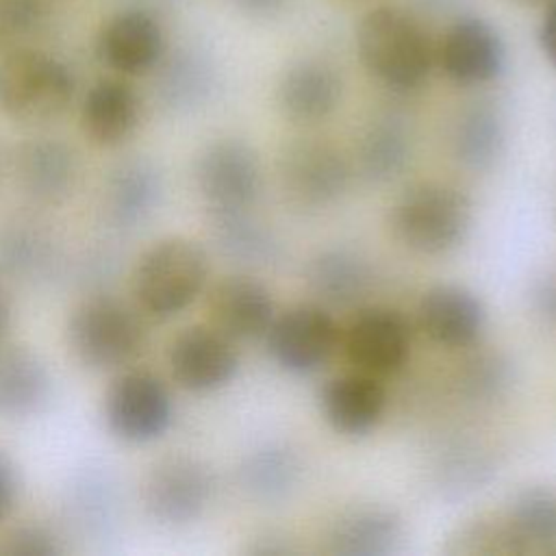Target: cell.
Returning <instances> with one entry per match:
<instances>
[{
	"label": "cell",
	"instance_id": "obj_2",
	"mask_svg": "<svg viewBox=\"0 0 556 556\" xmlns=\"http://www.w3.org/2000/svg\"><path fill=\"white\" fill-rule=\"evenodd\" d=\"M473 206L454 185L424 180L402 191L393 202L389 226L393 237L410 252L439 256L456 250L469 235Z\"/></svg>",
	"mask_w": 556,
	"mask_h": 556
},
{
	"label": "cell",
	"instance_id": "obj_19",
	"mask_svg": "<svg viewBox=\"0 0 556 556\" xmlns=\"http://www.w3.org/2000/svg\"><path fill=\"white\" fill-rule=\"evenodd\" d=\"M404 521L384 504H356L339 513L326 532L332 556H389L402 547Z\"/></svg>",
	"mask_w": 556,
	"mask_h": 556
},
{
	"label": "cell",
	"instance_id": "obj_33",
	"mask_svg": "<svg viewBox=\"0 0 556 556\" xmlns=\"http://www.w3.org/2000/svg\"><path fill=\"white\" fill-rule=\"evenodd\" d=\"M441 489L452 491H471L486 480L484 473L491 471V465L476 450H452V456L441 463ZM480 489V486H478Z\"/></svg>",
	"mask_w": 556,
	"mask_h": 556
},
{
	"label": "cell",
	"instance_id": "obj_10",
	"mask_svg": "<svg viewBox=\"0 0 556 556\" xmlns=\"http://www.w3.org/2000/svg\"><path fill=\"white\" fill-rule=\"evenodd\" d=\"M276 365L293 376L321 369L339 343V326L321 304H295L265 332Z\"/></svg>",
	"mask_w": 556,
	"mask_h": 556
},
{
	"label": "cell",
	"instance_id": "obj_27",
	"mask_svg": "<svg viewBox=\"0 0 556 556\" xmlns=\"http://www.w3.org/2000/svg\"><path fill=\"white\" fill-rule=\"evenodd\" d=\"M161 198V174L146 159L117 165L106 182V213L119 228H132L148 219Z\"/></svg>",
	"mask_w": 556,
	"mask_h": 556
},
{
	"label": "cell",
	"instance_id": "obj_3",
	"mask_svg": "<svg viewBox=\"0 0 556 556\" xmlns=\"http://www.w3.org/2000/svg\"><path fill=\"white\" fill-rule=\"evenodd\" d=\"M208 254L189 237H165L152 243L135 265L132 293L152 317L167 319L185 311L204 289Z\"/></svg>",
	"mask_w": 556,
	"mask_h": 556
},
{
	"label": "cell",
	"instance_id": "obj_29",
	"mask_svg": "<svg viewBox=\"0 0 556 556\" xmlns=\"http://www.w3.org/2000/svg\"><path fill=\"white\" fill-rule=\"evenodd\" d=\"M515 534L526 552L556 549V491L549 486H526L506 508Z\"/></svg>",
	"mask_w": 556,
	"mask_h": 556
},
{
	"label": "cell",
	"instance_id": "obj_35",
	"mask_svg": "<svg viewBox=\"0 0 556 556\" xmlns=\"http://www.w3.org/2000/svg\"><path fill=\"white\" fill-rule=\"evenodd\" d=\"M206 74L198 65H182L178 72H172L165 80V98L174 106H189L198 102L206 91Z\"/></svg>",
	"mask_w": 556,
	"mask_h": 556
},
{
	"label": "cell",
	"instance_id": "obj_8",
	"mask_svg": "<svg viewBox=\"0 0 556 556\" xmlns=\"http://www.w3.org/2000/svg\"><path fill=\"white\" fill-rule=\"evenodd\" d=\"M195 185L208 215L250 211L263 185L258 154L239 139L213 141L195 161Z\"/></svg>",
	"mask_w": 556,
	"mask_h": 556
},
{
	"label": "cell",
	"instance_id": "obj_42",
	"mask_svg": "<svg viewBox=\"0 0 556 556\" xmlns=\"http://www.w3.org/2000/svg\"><path fill=\"white\" fill-rule=\"evenodd\" d=\"M9 324H11V304H9L4 289L0 287V341L9 330Z\"/></svg>",
	"mask_w": 556,
	"mask_h": 556
},
{
	"label": "cell",
	"instance_id": "obj_41",
	"mask_svg": "<svg viewBox=\"0 0 556 556\" xmlns=\"http://www.w3.org/2000/svg\"><path fill=\"white\" fill-rule=\"evenodd\" d=\"M245 13L254 17H269L282 9L285 0H235Z\"/></svg>",
	"mask_w": 556,
	"mask_h": 556
},
{
	"label": "cell",
	"instance_id": "obj_36",
	"mask_svg": "<svg viewBox=\"0 0 556 556\" xmlns=\"http://www.w3.org/2000/svg\"><path fill=\"white\" fill-rule=\"evenodd\" d=\"M4 552L11 556H54L61 545L52 532L41 526H22L7 539Z\"/></svg>",
	"mask_w": 556,
	"mask_h": 556
},
{
	"label": "cell",
	"instance_id": "obj_16",
	"mask_svg": "<svg viewBox=\"0 0 556 556\" xmlns=\"http://www.w3.org/2000/svg\"><path fill=\"white\" fill-rule=\"evenodd\" d=\"M417 321L432 343L467 348L482 334L486 308L471 289L456 282H441L421 295Z\"/></svg>",
	"mask_w": 556,
	"mask_h": 556
},
{
	"label": "cell",
	"instance_id": "obj_25",
	"mask_svg": "<svg viewBox=\"0 0 556 556\" xmlns=\"http://www.w3.org/2000/svg\"><path fill=\"white\" fill-rule=\"evenodd\" d=\"M304 473L300 452L285 441H267L245 454L239 465V482L258 502H282L300 484Z\"/></svg>",
	"mask_w": 556,
	"mask_h": 556
},
{
	"label": "cell",
	"instance_id": "obj_18",
	"mask_svg": "<svg viewBox=\"0 0 556 556\" xmlns=\"http://www.w3.org/2000/svg\"><path fill=\"white\" fill-rule=\"evenodd\" d=\"M319 408L332 430L345 437H365L382 419L387 391L378 376L352 371L330 378L319 391Z\"/></svg>",
	"mask_w": 556,
	"mask_h": 556
},
{
	"label": "cell",
	"instance_id": "obj_40",
	"mask_svg": "<svg viewBox=\"0 0 556 556\" xmlns=\"http://www.w3.org/2000/svg\"><path fill=\"white\" fill-rule=\"evenodd\" d=\"M293 552L295 549L285 541V536H276V534L258 536L256 545L250 547V554H258V556H285Z\"/></svg>",
	"mask_w": 556,
	"mask_h": 556
},
{
	"label": "cell",
	"instance_id": "obj_13",
	"mask_svg": "<svg viewBox=\"0 0 556 556\" xmlns=\"http://www.w3.org/2000/svg\"><path fill=\"white\" fill-rule=\"evenodd\" d=\"M410 324L387 306L358 311L345 332V354L350 363L371 376H389L404 367L410 356Z\"/></svg>",
	"mask_w": 556,
	"mask_h": 556
},
{
	"label": "cell",
	"instance_id": "obj_31",
	"mask_svg": "<svg viewBox=\"0 0 556 556\" xmlns=\"http://www.w3.org/2000/svg\"><path fill=\"white\" fill-rule=\"evenodd\" d=\"M52 261V245L39 230L15 224L0 232V267L13 278L41 274Z\"/></svg>",
	"mask_w": 556,
	"mask_h": 556
},
{
	"label": "cell",
	"instance_id": "obj_17",
	"mask_svg": "<svg viewBox=\"0 0 556 556\" xmlns=\"http://www.w3.org/2000/svg\"><path fill=\"white\" fill-rule=\"evenodd\" d=\"M343 98V78L324 59L291 63L276 87L280 113L295 124H317L330 117Z\"/></svg>",
	"mask_w": 556,
	"mask_h": 556
},
{
	"label": "cell",
	"instance_id": "obj_14",
	"mask_svg": "<svg viewBox=\"0 0 556 556\" xmlns=\"http://www.w3.org/2000/svg\"><path fill=\"white\" fill-rule=\"evenodd\" d=\"M165 52L159 20L143 9H126L109 17L96 39L98 59L122 76L150 72Z\"/></svg>",
	"mask_w": 556,
	"mask_h": 556
},
{
	"label": "cell",
	"instance_id": "obj_34",
	"mask_svg": "<svg viewBox=\"0 0 556 556\" xmlns=\"http://www.w3.org/2000/svg\"><path fill=\"white\" fill-rule=\"evenodd\" d=\"M41 17L39 0H0V50L30 33Z\"/></svg>",
	"mask_w": 556,
	"mask_h": 556
},
{
	"label": "cell",
	"instance_id": "obj_24",
	"mask_svg": "<svg viewBox=\"0 0 556 556\" xmlns=\"http://www.w3.org/2000/svg\"><path fill=\"white\" fill-rule=\"evenodd\" d=\"M506 148V122L502 111L489 100L467 104L452 130V152L469 172H489L497 165Z\"/></svg>",
	"mask_w": 556,
	"mask_h": 556
},
{
	"label": "cell",
	"instance_id": "obj_26",
	"mask_svg": "<svg viewBox=\"0 0 556 556\" xmlns=\"http://www.w3.org/2000/svg\"><path fill=\"white\" fill-rule=\"evenodd\" d=\"M413 154V132L395 113L378 115L363 130L356 148V163L363 178L389 182L397 178Z\"/></svg>",
	"mask_w": 556,
	"mask_h": 556
},
{
	"label": "cell",
	"instance_id": "obj_7",
	"mask_svg": "<svg viewBox=\"0 0 556 556\" xmlns=\"http://www.w3.org/2000/svg\"><path fill=\"white\" fill-rule=\"evenodd\" d=\"M278 180L291 204L326 208L348 191L350 165L332 143L302 137L282 148Z\"/></svg>",
	"mask_w": 556,
	"mask_h": 556
},
{
	"label": "cell",
	"instance_id": "obj_12",
	"mask_svg": "<svg viewBox=\"0 0 556 556\" xmlns=\"http://www.w3.org/2000/svg\"><path fill=\"white\" fill-rule=\"evenodd\" d=\"M169 371L185 391H217L237 376L239 352L215 326H191L169 345Z\"/></svg>",
	"mask_w": 556,
	"mask_h": 556
},
{
	"label": "cell",
	"instance_id": "obj_4",
	"mask_svg": "<svg viewBox=\"0 0 556 556\" xmlns=\"http://www.w3.org/2000/svg\"><path fill=\"white\" fill-rule=\"evenodd\" d=\"M67 348L91 371L130 365L146 348V328L137 313L113 295L83 300L67 319Z\"/></svg>",
	"mask_w": 556,
	"mask_h": 556
},
{
	"label": "cell",
	"instance_id": "obj_23",
	"mask_svg": "<svg viewBox=\"0 0 556 556\" xmlns=\"http://www.w3.org/2000/svg\"><path fill=\"white\" fill-rule=\"evenodd\" d=\"M52 378L43 361L20 345H0V417L37 415L50 400Z\"/></svg>",
	"mask_w": 556,
	"mask_h": 556
},
{
	"label": "cell",
	"instance_id": "obj_20",
	"mask_svg": "<svg viewBox=\"0 0 556 556\" xmlns=\"http://www.w3.org/2000/svg\"><path fill=\"white\" fill-rule=\"evenodd\" d=\"M141 102L137 91L122 78L93 83L80 106V128L100 148L124 143L137 128Z\"/></svg>",
	"mask_w": 556,
	"mask_h": 556
},
{
	"label": "cell",
	"instance_id": "obj_9",
	"mask_svg": "<svg viewBox=\"0 0 556 556\" xmlns=\"http://www.w3.org/2000/svg\"><path fill=\"white\" fill-rule=\"evenodd\" d=\"M213 489L215 478L206 463L195 456L174 454L150 469L141 500L150 519L165 526H182L204 513Z\"/></svg>",
	"mask_w": 556,
	"mask_h": 556
},
{
	"label": "cell",
	"instance_id": "obj_11",
	"mask_svg": "<svg viewBox=\"0 0 556 556\" xmlns=\"http://www.w3.org/2000/svg\"><path fill=\"white\" fill-rule=\"evenodd\" d=\"M434 61L458 87L489 85L506 67V46L500 30L480 15L456 17L434 48Z\"/></svg>",
	"mask_w": 556,
	"mask_h": 556
},
{
	"label": "cell",
	"instance_id": "obj_30",
	"mask_svg": "<svg viewBox=\"0 0 556 556\" xmlns=\"http://www.w3.org/2000/svg\"><path fill=\"white\" fill-rule=\"evenodd\" d=\"M447 554L493 556V554H526L506 515H478L467 519L450 536Z\"/></svg>",
	"mask_w": 556,
	"mask_h": 556
},
{
	"label": "cell",
	"instance_id": "obj_39",
	"mask_svg": "<svg viewBox=\"0 0 556 556\" xmlns=\"http://www.w3.org/2000/svg\"><path fill=\"white\" fill-rule=\"evenodd\" d=\"M539 46L545 61L556 70V0L545 9L539 24Z\"/></svg>",
	"mask_w": 556,
	"mask_h": 556
},
{
	"label": "cell",
	"instance_id": "obj_37",
	"mask_svg": "<svg viewBox=\"0 0 556 556\" xmlns=\"http://www.w3.org/2000/svg\"><path fill=\"white\" fill-rule=\"evenodd\" d=\"M530 302L545 321L556 326V274H545L532 282Z\"/></svg>",
	"mask_w": 556,
	"mask_h": 556
},
{
	"label": "cell",
	"instance_id": "obj_5",
	"mask_svg": "<svg viewBox=\"0 0 556 556\" xmlns=\"http://www.w3.org/2000/svg\"><path fill=\"white\" fill-rule=\"evenodd\" d=\"M74 89L72 70L43 50L15 48L0 61V111L15 122L41 124L61 117Z\"/></svg>",
	"mask_w": 556,
	"mask_h": 556
},
{
	"label": "cell",
	"instance_id": "obj_6",
	"mask_svg": "<svg viewBox=\"0 0 556 556\" xmlns=\"http://www.w3.org/2000/svg\"><path fill=\"white\" fill-rule=\"evenodd\" d=\"M172 419V395L163 380L150 371H124L106 389L104 421L109 432L119 441H156L169 430Z\"/></svg>",
	"mask_w": 556,
	"mask_h": 556
},
{
	"label": "cell",
	"instance_id": "obj_1",
	"mask_svg": "<svg viewBox=\"0 0 556 556\" xmlns=\"http://www.w3.org/2000/svg\"><path fill=\"white\" fill-rule=\"evenodd\" d=\"M356 52L367 74L395 93L419 89L434 65V46L424 24L410 11L391 4L361 17Z\"/></svg>",
	"mask_w": 556,
	"mask_h": 556
},
{
	"label": "cell",
	"instance_id": "obj_32",
	"mask_svg": "<svg viewBox=\"0 0 556 556\" xmlns=\"http://www.w3.org/2000/svg\"><path fill=\"white\" fill-rule=\"evenodd\" d=\"M515 382V367L502 352H478L460 369V391L473 402H493Z\"/></svg>",
	"mask_w": 556,
	"mask_h": 556
},
{
	"label": "cell",
	"instance_id": "obj_38",
	"mask_svg": "<svg viewBox=\"0 0 556 556\" xmlns=\"http://www.w3.org/2000/svg\"><path fill=\"white\" fill-rule=\"evenodd\" d=\"M20 495V476L13 460L0 450V521L9 517Z\"/></svg>",
	"mask_w": 556,
	"mask_h": 556
},
{
	"label": "cell",
	"instance_id": "obj_21",
	"mask_svg": "<svg viewBox=\"0 0 556 556\" xmlns=\"http://www.w3.org/2000/svg\"><path fill=\"white\" fill-rule=\"evenodd\" d=\"M13 172L28 198L59 202L74 187L76 156L56 139H30L15 148Z\"/></svg>",
	"mask_w": 556,
	"mask_h": 556
},
{
	"label": "cell",
	"instance_id": "obj_15",
	"mask_svg": "<svg viewBox=\"0 0 556 556\" xmlns=\"http://www.w3.org/2000/svg\"><path fill=\"white\" fill-rule=\"evenodd\" d=\"M211 326L232 341H250L265 337L276 308L269 289L245 274L219 278L206 295Z\"/></svg>",
	"mask_w": 556,
	"mask_h": 556
},
{
	"label": "cell",
	"instance_id": "obj_28",
	"mask_svg": "<svg viewBox=\"0 0 556 556\" xmlns=\"http://www.w3.org/2000/svg\"><path fill=\"white\" fill-rule=\"evenodd\" d=\"M211 230L217 250L232 263L269 267L282 258V241L250 211L211 215Z\"/></svg>",
	"mask_w": 556,
	"mask_h": 556
},
{
	"label": "cell",
	"instance_id": "obj_22",
	"mask_svg": "<svg viewBox=\"0 0 556 556\" xmlns=\"http://www.w3.org/2000/svg\"><path fill=\"white\" fill-rule=\"evenodd\" d=\"M308 291L330 306L358 304L374 285L369 261L345 245L319 250L304 269Z\"/></svg>",
	"mask_w": 556,
	"mask_h": 556
}]
</instances>
